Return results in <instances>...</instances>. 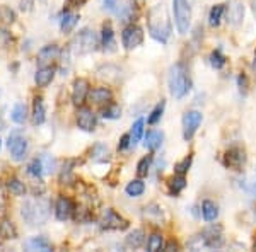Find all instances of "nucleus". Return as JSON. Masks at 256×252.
I'll return each instance as SVG.
<instances>
[{"label": "nucleus", "instance_id": "f257e3e1", "mask_svg": "<svg viewBox=\"0 0 256 252\" xmlns=\"http://www.w3.org/2000/svg\"><path fill=\"white\" fill-rule=\"evenodd\" d=\"M50 212H52V205L46 198L34 196L26 200L20 206V215H22L24 222L30 225H43L48 222Z\"/></svg>", "mask_w": 256, "mask_h": 252}, {"label": "nucleus", "instance_id": "f03ea898", "mask_svg": "<svg viewBox=\"0 0 256 252\" xmlns=\"http://www.w3.org/2000/svg\"><path fill=\"white\" fill-rule=\"evenodd\" d=\"M147 27L154 39L160 41V43H166L169 39L172 27H171V20L168 17V12L164 9V5H156L148 10Z\"/></svg>", "mask_w": 256, "mask_h": 252}, {"label": "nucleus", "instance_id": "7ed1b4c3", "mask_svg": "<svg viewBox=\"0 0 256 252\" xmlns=\"http://www.w3.org/2000/svg\"><path fill=\"white\" fill-rule=\"evenodd\" d=\"M190 77L188 70L184 63H176L174 67L169 70V90L176 99H181L188 94L190 90Z\"/></svg>", "mask_w": 256, "mask_h": 252}, {"label": "nucleus", "instance_id": "20e7f679", "mask_svg": "<svg viewBox=\"0 0 256 252\" xmlns=\"http://www.w3.org/2000/svg\"><path fill=\"white\" fill-rule=\"evenodd\" d=\"M172 10H174V22L180 34H186L192 24V5L188 0H172Z\"/></svg>", "mask_w": 256, "mask_h": 252}, {"label": "nucleus", "instance_id": "39448f33", "mask_svg": "<svg viewBox=\"0 0 256 252\" xmlns=\"http://www.w3.org/2000/svg\"><path fill=\"white\" fill-rule=\"evenodd\" d=\"M70 46H72L74 53H77V55H84V53L94 51V49L98 48V36H96V32L86 27V29L79 31V34L74 38V41H72V44H70Z\"/></svg>", "mask_w": 256, "mask_h": 252}, {"label": "nucleus", "instance_id": "423d86ee", "mask_svg": "<svg viewBox=\"0 0 256 252\" xmlns=\"http://www.w3.org/2000/svg\"><path fill=\"white\" fill-rule=\"evenodd\" d=\"M99 225L101 229L106 230H125L128 229V222L120 213L114 212L113 208H108L99 218Z\"/></svg>", "mask_w": 256, "mask_h": 252}, {"label": "nucleus", "instance_id": "0eeeda50", "mask_svg": "<svg viewBox=\"0 0 256 252\" xmlns=\"http://www.w3.org/2000/svg\"><path fill=\"white\" fill-rule=\"evenodd\" d=\"M122 41H123V46L126 49H134L142 44L144 41V31L140 29L138 26H126L123 29V34H122Z\"/></svg>", "mask_w": 256, "mask_h": 252}, {"label": "nucleus", "instance_id": "6e6552de", "mask_svg": "<svg viewBox=\"0 0 256 252\" xmlns=\"http://www.w3.org/2000/svg\"><path fill=\"white\" fill-rule=\"evenodd\" d=\"M200 123H202V113H198V111H188V113H184V116H183V136H184L186 142L193 138V135L196 133Z\"/></svg>", "mask_w": 256, "mask_h": 252}, {"label": "nucleus", "instance_id": "1a4fd4ad", "mask_svg": "<svg viewBox=\"0 0 256 252\" xmlns=\"http://www.w3.org/2000/svg\"><path fill=\"white\" fill-rule=\"evenodd\" d=\"M200 239H202V246L208 247V249H218L224 244L220 227H210V229L204 230V234H200Z\"/></svg>", "mask_w": 256, "mask_h": 252}, {"label": "nucleus", "instance_id": "9d476101", "mask_svg": "<svg viewBox=\"0 0 256 252\" xmlns=\"http://www.w3.org/2000/svg\"><path fill=\"white\" fill-rule=\"evenodd\" d=\"M9 152L14 160H22L24 155L28 152V140L24 136H20L19 133H12L9 136Z\"/></svg>", "mask_w": 256, "mask_h": 252}, {"label": "nucleus", "instance_id": "9b49d317", "mask_svg": "<svg viewBox=\"0 0 256 252\" xmlns=\"http://www.w3.org/2000/svg\"><path fill=\"white\" fill-rule=\"evenodd\" d=\"M244 159H246L244 150H241L238 147L229 148L224 155V165L229 169H234V171H239L242 167V164H244Z\"/></svg>", "mask_w": 256, "mask_h": 252}, {"label": "nucleus", "instance_id": "f8f14e48", "mask_svg": "<svg viewBox=\"0 0 256 252\" xmlns=\"http://www.w3.org/2000/svg\"><path fill=\"white\" fill-rule=\"evenodd\" d=\"M88 97H89V82L86 80V78H77V80L74 82V89H72L74 104L82 106Z\"/></svg>", "mask_w": 256, "mask_h": 252}, {"label": "nucleus", "instance_id": "ddd939ff", "mask_svg": "<svg viewBox=\"0 0 256 252\" xmlns=\"http://www.w3.org/2000/svg\"><path fill=\"white\" fill-rule=\"evenodd\" d=\"M77 125L84 131H92L94 126H96V114L89 107H80L77 111Z\"/></svg>", "mask_w": 256, "mask_h": 252}, {"label": "nucleus", "instance_id": "4468645a", "mask_svg": "<svg viewBox=\"0 0 256 252\" xmlns=\"http://www.w3.org/2000/svg\"><path fill=\"white\" fill-rule=\"evenodd\" d=\"M226 14H227V20H229V24L238 26V24L242 20V15H244V7H242L238 0H232V2L227 5Z\"/></svg>", "mask_w": 256, "mask_h": 252}, {"label": "nucleus", "instance_id": "2eb2a0df", "mask_svg": "<svg viewBox=\"0 0 256 252\" xmlns=\"http://www.w3.org/2000/svg\"><path fill=\"white\" fill-rule=\"evenodd\" d=\"M74 212H76V208H74V203L68 200V198H60V200L56 201L55 213H56V218H58L60 222L68 220Z\"/></svg>", "mask_w": 256, "mask_h": 252}, {"label": "nucleus", "instance_id": "dca6fc26", "mask_svg": "<svg viewBox=\"0 0 256 252\" xmlns=\"http://www.w3.org/2000/svg\"><path fill=\"white\" fill-rule=\"evenodd\" d=\"M60 55V48L56 46V44H48V46L41 48L40 53H38V63L43 65V67H46V63L50 61L56 60Z\"/></svg>", "mask_w": 256, "mask_h": 252}, {"label": "nucleus", "instance_id": "f3484780", "mask_svg": "<svg viewBox=\"0 0 256 252\" xmlns=\"http://www.w3.org/2000/svg\"><path fill=\"white\" fill-rule=\"evenodd\" d=\"M53 77H55V68L48 67V65L46 67H41L38 72H36V77H34L36 85H38V87H46L48 84H52Z\"/></svg>", "mask_w": 256, "mask_h": 252}, {"label": "nucleus", "instance_id": "a211bd4d", "mask_svg": "<svg viewBox=\"0 0 256 252\" xmlns=\"http://www.w3.org/2000/svg\"><path fill=\"white\" fill-rule=\"evenodd\" d=\"M111 97H113V94L106 87H96V89L89 90V99L94 104H106V102L111 101Z\"/></svg>", "mask_w": 256, "mask_h": 252}, {"label": "nucleus", "instance_id": "6ab92c4d", "mask_svg": "<svg viewBox=\"0 0 256 252\" xmlns=\"http://www.w3.org/2000/svg\"><path fill=\"white\" fill-rule=\"evenodd\" d=\"M26 249L28 251H43V252H50L53 249L52 242L44 237H32L26 242Z\"/></svg>", "mask_w": 256, "mask_h": 252}, {"label": "nucleus", "instance_id": "aec40b11", "mask_svg": "<svg viewBox=\"0 0 256 252\" xmlns=\"http://www.w3.org/2000/svg\"><path fill=\"white\" fill-rule=\"evenodd\" d=\"M44 114H46V109H44L43 99L34 97V102H32V123L41 125L44 121Z\"/></svg>", "mask_w": 256, "mask_h": 252}, {"label": "nucleus", "instance_id": "412c9836", "mask_svg": "<svg viewBox=\"0 0 256 252\" xmlns=\"http://www.w3.org/2000/svg\"><path fill=\"white\" fill-rule=\"evenodd\" d=\"M144 140H146V142H144L146 148L154 152V150H158L160 147V143H162V133H159V131H156V130H150V131H147Z\"/></svg>", "mask_w": 256, "mask_h": 252}, {"label": "nucleus", "instance_id": "4be33fe9", "mask_svg": "<svg viewBox=\"0 0 256 252\" xmlns=\"http://www.w3.org/2000/svg\"><path fill=\"white\" fill-rule=\"evenodd\" d=\"M90 159H92L94 162H106V160H110L108 147L102 145V143H98V145H94V148L90 150Z\"/></svg>", "mask_w": 256, "mask_h": 252}, {"label": "nucleus", "instance_id": "5701e85b", "mask_svg": "<svg viewBox=\"0 0 256 252\" xmlns=\"http://www.w3.org/2000/svg\"><path fill=\"white\" fill-rule=\"evenodd\" d=\"M184 188H186V179H184V176L176 174V176H172L171 179H169V193H171L172 196L180 194Z\"/></svg>", "mask_w": 256, "mask_h": 252}, {"label": "nucleus", "instance_id": "b1692460", "mask_svg": "<svg viewBox=\"0 0 256 252\" xmlns=\"http://www.w3.org/2000/svg\"><path fill=\"white\" fill-rule=\"evenodd\" d=\"M144 241H146L144 230H134V232L126 237V247H130V249H138V247H142Z\"/></svg>", "mask_w": 256, "mask_h": 252}, {"label": "nucleus", "instance_id": "393cba45", "mask_svg": "<svg viewBox=\"0 0 256 252\" xmlns=\"http://www.w3.org/2000/svg\"><path fill=\"white\" fill-rule=\"evenodd\" d=\"M79 22V15L77 14H72V12H65L64 17H62V22H60V27L64 32H70L76 27V24Z\"/></svg>", "mask_w": 256, "mask_h": 252}, {"label": "nucleus", "instance_id": "a878e982", "mask_svg": "<svg viewBox=\"0 0 256 252\" xmlns=\"http://www.w3.org/2000/svg\"><path fill=\"white\" fill-rule=\"evenodd\" d=\"M0 235H2V239H6V241H10V239L18 237V230H16L14 223L9 220L0 222Z\"/></svg>", "mask_w": 256, "mask_h": 252}, {"label": "nucleus", "instance_id": "bb28decb", "mask_svg": "<svg viewBox=\"0 0 256 252\" xmlns=\"http://www.w3.org/2000/svg\"><path fill=\"white\" fill-rule=\"evenodd\" d=\"M10 118H12V121H14V123H18V125H22V123L26 121V118H28V107H26V104H22V102L16 104L14 109H12Z\"/></svg>", "mask_w": 256, "mask_h": 252}, {"label": "nucleus", "instance_id": "cd10ccee", "mask_svg": "<svg viewBox=\"0 0 256 252\" xmlns=\"http://www.w3.org/2000/svg\"><path fill=\"white\" fill-rule=\"evenodd\" d=\"M202 215H204V218L207 222H214L217 218L218 215V210H217V205L212 203V201H204V205H202Z\"/></svg>", "mask_w": 256, "mask_h": 252}, {"label": "nucleus", "instance_id": "c85d7f7f", "mask_svg": "<svg viewBox=\"0 0 256 252\" xmlns=\"http://www.w3.org/2000/svg\"><path fill=\"white\" fill-rule=\"evenodd\" d=\"M102 46H104V49H108V51H113L114 49V32L111 29L110 24H106L102 27Z\"/></svg>", "mask_w": 256, "mask_h": 252}, {"label": "nucleus", "instance_id": "c756f323", "mask_svg": "<svg viewBox=\"0 0 256 252\" xmlns=\"http://www.w3.org/2000/svg\"><path fill=\"white\" fill-rule=\"evenodd\" d=\"M7 189H9V193L14 194V196H24V194H26V186H24V183H20L19 179H16V177H10V179L7 181Z\"/></svg>", "mask_w": 256, "mask_h": 252}, {"label": "nucleus", "instance_id": "7c9ffc66", "mask_svg": "<svg viewBox=\"0 0 256 252\" xmlns=\"http://www.w3.org/2000/svg\"><path fill=\"white\" fill-rule=\"evenodd\" d=\"M125 191H126L128 196L137 198V196H140V194H144V191H146V184H144L140 179H135V181H132V183H128Z\"/></svg>", "mask_w": 256, "mask_h": 252}, {"label": "nucleus", "instance_id": "2f4dec72", "mask_svg": "<svg viewBox=\"0 0 256 252\" xmlns=\"http://www.w3.org/2000/svg\"><path fill=\"white\" fill-rule=\"evenodd\" d=\"M224 12H226V7H224V5H216V7H212V10H210V14H208V22H210V26H218V24H220L222 15H224Z\"/></svg>", "mask_w": 256, "mask_h": 252}, {"label": "nucleus", "instance_id": "473e14b6", "mask_svg": "<svg viewBox=\"0 0 256 252\" xmlns=\"http://www.w3.org/2000/svg\"><path fill=\"white\" fill-rule=\"evenodd\" d=\"M142 135H144V119H138L134 125V128H132V133H130L132 145H137L140 142V138H142Z\"/></svg>", "mask_w": 256, "mask_h": 252}, {"label": "nucleus", "instance_id": "72a5a7b5", "mask_svg": "<svg viewBox=\"0 0 256 252\" xmlns=\"http://www.w3.org/2000/svg\"><path fill=\"white\" fill-rule=\"evenodd\" d=\"M147 249L150 252H158L162 249V235L154 232L148 237V242H147Z\"/></svg>", "mask_w": 256, "mask_h": 252}, {"label": "nucleus", "instance_id": "f704fd0d", "mask_svg": "<svg viewBox=\"0 0 256 252\" xmlns=\"http://www.w3.org/2000/svg\"><path fill=\"white\" fill-rule=\"evenodd\" d=\"M44 172L43 169V162H41V159H34L31 160L30 165H28V174L32 176V177H41Z\"/></svg>", "mask_w": 256, "mask_h": 252}, {"label": "nucleus", "instance_id": "c9c22d12", "mask_svg": "<svg viewBox=\"0 0 256 252\" xmlns=\"http://www.w3.org/2000/svg\"><path fill=\"white\" fill-rule=\"evenodd\" d=\"M101 114H102V118H106V119H118L122 116V109H120V106L111 104L110 102V106L104 107V109L101 111Z\"/></svg>", "mask_w": 256, "mask_h": 252}, {"label": "nucleus", "instance_id": "e433bc0d", "mask_svg": "<svg viewBox=\"0 0 256 252\" xmlns=\"http://www.w3.org/2000/svg\"><path fill=\"white\" fill-rule=\"evenodd\" d=\"M0 20L4 24H12L16 20V12L7 5H2L0 7Z\"/></svg>", "mask_w": 256, "mask_h": 252}, {"label": "nucleus", "instance_id": "4c0bfd02", "mask_svg": "<svg viewBox=\"0 0 256 252\" xmlns=\"http://www.w3.org/2000/svg\"><path fill=\"white\" fill-rule=\"evenodd\" d=\"M150 164H152V155H147V157H144V159L140 160L138 165H137V174H138V177H146L148 174Z\"/></svg>", "mask_w": 256, "mask_h": 252}, {"label": "nucleus", "instance_id": "58836bf2", "mask_svg": "<svg viewBox=\"0 0 256 252\" xmlns=\"http://www.w3.org/2000/svg\"><path fill=\"white\" fill-rule=\"evenodd\" d=\"M164 106H166V102H164V101H160L159 104L154 107V111H152V113H150V116H148V125H156V123H158L159 119L162 118Z\"/></svg>", "mask_w": 256, "mask_h": 252}, {"label": "nucleus", "instance_id": "ea45409f", "mask_svg": "<svg viewBox=\"0 0 256 252\" xmlns=\"http://www.w3.org/2000/svg\"><path fill=\"white\" fill-rule=\"evenodd\" d=\"M192 160H193V157L192 155H188V157H184L181 162H178L174 165V172L176 174H181V176H184L188 172V169H190V165H192Z\"/></svg>", "mask_w": 256, "mask_h": 252}, {"label": "nucleus", "instance_id": "a19ab883", "mask_svg": "<svg viewBox=\"0 0 256 252\" xmlns=\"http://www.w3.org/2000/svg\"><path fill=\"white\" fill-rule=\"evenodd\" d=\"M210 65H212L214 68H222L226 65V56L217 49V51H214L212 55H210Z\"/></svg>", "mask_w": 256, "mask_h": 252}, {"label": "nucleus", "instance_id": "79ce46f5", "mask_svg": "<svg viewBox=\"0 0 256 252\" xmlns=\"http://www.w3.org/2000/svg\"><path fill=\"white\" fill-rule=\"evenodd\" d=\"M41 162H43V169H44V172H48V174H52V172H55V160H53L50 155H43V157H41Z\"/></svg>", "mask_w": 256, "mask_h": 252}, {"label": "nucleus", "instance_id": "37998d69", "mask_svg": "<svg viewBox=\"0 0 256 252\" xmlns=\"http://www.w3.org/2000/svg\"><path fill=\"white\" fill-rule=\"evenodd\" d=\"M12 41V36H10V32L7 31V29H0V48H6V46H9V43Z\"/></svg>", "mask_w": 256, "mask_h": 252}, {"label": "nucleus", "instance_id": "c03bdc74", "mask_svg": "<svg viewBox=\"0 0 256 252\" xmlns=\"http://www.w3.org/2000/svg\"><path fill=\"white\" fill-rule=\"evenodd\" d=\"M130 145H132L130 135H123L122 140H120V143H118V150H125V148H128Z\"/></svg>", "mask_w": 256, "mask_h": 252}, {"label": "nucleus", "instance_id": "a18cd8bd", "mask_svg": "<svg viewBox=\"0 0 256 252\" xmlns=\"http://www.w3.org/2000/svg\"><path fill=\"white\" fill-rule=\"evenodd\" d=\"M238 85H239V89H241V92H246V90H248V78H246V75H239L238 77Z\"/></svg>", "mask_w": 256, "mask_h": 252}, {"label": "nucleus", "instance_id": "49530a36", "mask_svg": "<svg viewBox=\"0 0 256 252\" xmlns=\"http://www.w3.org/2000/svg\"><path fill=\"white\" fill-rule=\"evenodd\" d=\"M6 213V193H4V188L0 184V215Z\"/></svg>", "mask_w": 256, "mask_h": 252}, {"label": "nucleus", "instance_id": "de8ad7c7", "mask_svg": "<svg viewBox=\"0 0 256 252\" xmlns=\"http://www.w3.org/2000/svg\"><path fill=\"white\" fill-rule=\"evenodd\" d=\"M32 0H20V9L22 10H31Z\"/></svg>", "mask_w": 256, "mask_h": 252}, {"label": "nucleus", "instance_id": "09e8293b", "mask_svg": "<svg viewBox=\"0 0 256 252\" xmlns=\"http://www.w3.org/2000/svg\"><path fill=\"white\" fill-rule=\"evenodd\" d=\"M164 251H168V252H172V251H178V244L176 242H168L166 246H164Z\"/></svg>", "mask_w": 256, "mask_h": 252}, {"label": "nucleus", "instance_id": "8fccbe9b", "mask_svg": "<svg viewBox=\"0 0 256 252\" xmlns=\"http://www.w3.org/2000/svg\"><path fill=\"white\" fill-rule=\"evenodd\" d=\"M116 3H118V0H104L106 9H110V10H113L114 7H116Z\"/></svg>", "mask_w": 256, "mask_h": 252}, {"label": "nucleus", "instance_id": "3c124183", "mask_svg": "<svg viewBox=\"0 0 256 252\" xmlns=\"http://www.w3.org/2000/svg\"><path fill=\"white\" fill-rule=\"evenodd\" d=\"M72 5H76V7H80V5H84L86 3V0H68Z\"/></svg>", "mask_w": 256, "mask_h": 252}, {"label": "nucleus", "instance_id": "603ef678", "mask_svg": "<svg viewBox=\"0 0 256 252\" xmlns=\"http://www.w3.org/2000/svg\"><path fill=\"white\" fill-rule=\"evenodd\" d=\"M253 10H254V15H256V0H253Z\"/></svg>", "mask_w": 256, "mask_h": 252}, {"label": "nucleus", "instance_id": "864d4df0", "mask_svg": "<svg viewBox=\"0 0 256 252\" xmlns=\"http://www.w3.org/2000/svg\"><path fill=\"white\" fill-rule=\"evenodd\" d=\"M253 249H254V251H256V242H254V246H253Z\"/></svg>", "mask_w": 256, "mask_h": 252}, {"label": "nucleus", "instance_id": "5fc2aeb1", "mask_svg": "<svg viewBox=\"0 0 256 252\" xmlns=\"http://www.w3.org/2000/svg\"><path fill=\"white\" fill-rule=\"evenodd\" d=\"M0 147H2V140H0Z\"/></svg>", "mask_w": 256, "mask_h": 252}, {"label": "nucleus", "instance_id": "6e6d98bb", "mask_svg": "<svg viewBox=\"0 0 256 252\" xmlns=\"http://www.w3.org/2000/svg\"><path fill=\"white\" fill-rule=\"evenodd\" d=\"M254 217H256V213H254Z\"/></svg>", "mask_w": 256, "mask_h": 252}]
</instances>
